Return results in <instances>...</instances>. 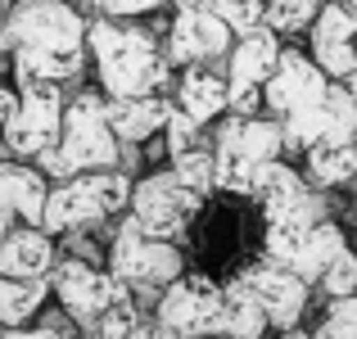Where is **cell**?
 <instances>
[{
	"label": "cell",
	"instance_id": "obj_1",
	"mask_svg": "<svg viewBox=\"0 0 357 339\" xmlns=\"http://www.w3.org/2000/svg\"><path fill=\"white\" fill-rule=\"evenodd\" d=\"M86 23L63 0H18L0 27V50H14L18 77L63 82L82 68Z\"/></svg>",
	"mask_w": 357,
	"mask_h": 339
},
{
	"label": "cell",
	"instance_id": "obj_2",
	"mask_svg": "<svg viewBox=\"0 0 357 339\" xmlns=\"http://www.w3.org/2000/svg\"><path fill=\"white\" fill-rule=\"evenodd\" d=\"M86 41L96 50L100 82L114 96H154L167 82V59L158 54L154 36L140 27H122L118 18H100L86 27Z\"/></svg>",
	"mask_w": 357,
	"mask_h": 339
},
{
	"label": "cell",
	"instance_id": "obj_3",
	"mask_svg": "<svg viewBox=\"0 0 357 339\" xmlns=\"http://www.w3.org/2000/svg\"><path fill=\"white\" fill-rule=\"evenodd\" d=\"M131 199V186L122 172H91L77 176V181H63L59 190H50L45 199V231H77V226H91L109 213H118L122 204Z\"/></svg>",
	"mask_w": 357,
	"mask_h": 339
},
{
	"label": "cell",
	"instance_id": "obj_4",
	"mask_svg": "<svg viewBox=\"0 0 357 339\" xmlns=\"http://www.w3.org/2000/svg\"><path fill=\"white\" fill-rule=\"evenodd\" d=\"M59 154H63L68 176L118 163V136H114V127H109V118H105V100L100 96H77L68 105L63 131H59Z\"/></svg>",
	"mask_w": 357,
	"mask_h": 339
},
{
	"label": "cell",
	"instance_id": "obj_5",
	"mask_svg": "<svg viewBox=\"0 0 357 339\" xmlns=\"http://www.w3.org/2000/svg\"><path fill=\"white\" fill-rule=\"evenodd\" d=\"M109 271H114L118 280H127V289H154V285H163V280H176L181 253L167 240L145 235L136 218H127L118 226L114 249H109Z\"/></svg>",
	"mask_w": 357,
	"mask_h": 339
},
{
	"label": "cell",
	"instance_id": "obj_6",
	"mask_svg": "<svg viewBox=\"0 0 357 339\" xmlns=\"http://www.w3.org/2000/svg\"><path fill=\"white\" fill-rule=\"evenodd\" d=\"M199 199L176 172H154L131 190V218L140 222V231L154 240H172L185 231V222L199 213Z\"/></svg>",
	"mask_w": 357,
	"mask_h": 339
},
{
	"label": "cell",
	"instance_id": "obj_7",
	"mask_svg": "<svg viewBox=\"0 0 357 339\" xmlns=\"http://www.w3.org/2000/svg\"><path fill=\"white\" fill-rule=\"evenodd\" d=\"M18 91H23V105L5 122V145L27 158V154H41V149L59 145L63 105H59V86L45 77H18Z\"/></svg>",
	"mask_w": 357,
	"mask_h": 339
},
{
	"label": "cell",
	"instance_id": "obj_8",
	"mask_svg": "<svg viewBox=\"0 0 357 339\" xmlns=\"http://www.w3.org/2000/svg\"><path fill=\"white\" fill-rule=\"evenodd\" d=\"M218 317H222V289L208 276L176 280L163 294V303H158V322L172 335H185V339L218 331Z\"/></svg>",
	"mask_w": 357,
	"mask_h": 339
},
{
	"label": "cell",
	"instance_id": "obj_9",
	"mask_svg": "<svg viewBox=\"0 0 357 339\" xmlns=\"http://www.w3.org/2000/svg\"><path fill=\"white\" fill-rule=\"evenodd\" d=\"M357 14L344 0H326L321 14L312 18V59L321 63L326 77H349L357 68Z\"/></svg>",
	"mask_w": 357,
	"mask_h": 339
},
{
	"label": "cell",
	"instance_id": "obj_10",
	"mask_svg": "<svg viewBox=\"0 0 357 339\" xmlns=\"http://www.w3.org/2000/svg\"><path fill=\"white\" fill-rule=\"evenodd\" d=\"M326 91H331V77L321 73V63L317 59H303L298 50H280V63L276 73L267 77V86H262V100H267L271 113H294L303 105H312V100H321Z\"/></svg>",
	"mask_w": 357,
	"mask_h": 339
},
{
	"label": "cell",
	"instance_id": "obj_11",
	"mask_svg": "<svg viewBox=\"0 0 357 339\" xmlns=\"http://www.w3.org/2000/svg\"><path fill=\"white\" fill-rule=\"evenodd\" d=\"M231 50V27L213 14L208 5H190L176 14V23L167 27V54L176 63H199V59H218Z\"/></svg>",
	"mask_w": 357,
	"mask_h": 339
},
{
	"label": "cell",
	"instance_id": "obj_12",
	"mask_svg": "<svg viewBox=\"0 0 357 339\" xmlns=\"http://www.w3.org/2000/svg\"><path fill=\"white\" fill-rule=\"evenodd\" d=\"M54 289H59L63 308L77 317H96L105 312L109 303H118V299H127V280H118L114 271H91L86 262H63L59 271H54Z\"/></svg>",
	"mask_w": 357,
	"mask_h": 339
},
{
	"label": "cell",
	"instance_id": "obj_13",
	"mask_svg": "<svg viewBox=\"0 0 357 339\" xmlns=\"http://www.w3.org/2000/svg\"><path fill=\"white\" fill-rule=\"evenodd\" d=\"M244 280H249V289L258 294V303H262V312H267V322H276V326H294V317L303 312V303H307V280L303 276H294L289 267H280V262H267V267H253V271H244Z\"/></svg>",
	"mask_w": 357,
	"mask_h": 339
},
{
	"label": "cell",
	"instance_id": "obj_14",
	"mask_svg": "<svg viewBox=\"0 0 357 339\" xmlns=\"http://www.w3.org/2000/svg\"><path fill=\"white\" fill-rule=\"evenodd\" d=\"M45 199H50V190H45L41 172H32V167H14V163H0V222L23 218L27 226H41Z\"/></svg>",
	"mask_w": 357,
	"mask_h": 339
},
{
	"label": "cell",
	"instance_id": "obj_15",
	"mask_svg": "<svg viewBox=\"0 0 357 339\" xmlns=\"http://www.w3.org/2000/svg\"><path fill=\"white\" fill-rule=\"evenodd\" d=\"M167 113H172V105H167L163 96H114L105 105V118H109V127H114L118 140L154 136L158 127H167Z\"/></svg>",
	"mask_w": 357,
	"mask_h": 339
},
{
	"label": "cell",
	"instance_id": "obj_16",
	"mask_svg": "<svg viewBox=\"0 0 357 339\" xmlns=\"http://www.w3.org/2000/svg\"><path fill=\"white\" fill-rule=\"evenodd\" d=\"M54 262V244L45 231L23 226V231L5 235V253H0V271L5 276H45Z\"/></svg>",
	"mask_w": 357,
	"mask_h": 339
},
{
	"label": "cell",
	"instance_id": "obj_17",
	"mask_svg": "<svg viewBox=\"0 0 357 339\" xmlns=\"http://www.w3.org/2000/svg\"><path fill=\"white\" fill-rule=\"evenodd\" d=\"M176 100H181V109L190 113L195 122H208V118H218L222 109H231V82L218 77V73H208V68H185L181 86H176Z\"/></svg>",
	"mask_w": 357,
	"mask_h": 339
},
{
	"label": "cell",
	"instance_id": "obj_18",
	"mask_svg": "<svg viewBox=\"0 0 357 339\" xmlns=\"http://www.w3.org/2000/svg\"><path fill=\"white\" fill-rule=\"evenodd\" d=\"M303 195H307L303 176H298L294 167L276 163V158H271V163H262V167H258V176H253V199L262 204V218H276V213L294 209Z\"/></svg>",
	"mask_w": 357,
	"mask_h": 339
},
{
	"label": "cell",
	"instance_id": "obj_19",
	"mask_svg": "<svg viewBox=\"0 0 357 339\" xmlns=\"http://www.w3.org/2000/svg\"><path fill=\"white\" fill-rule=\"evenodd\" d=\"M267 326V312H262L258 294L249 289V280H231L222 289V317H218V331H227L231 339H258V331Z\"/></svg>",
	"mask_w": 357,
	"mask_h": 339
},
{
	"label": "cell",
	"instance_id": "obj_20",
	"mask_svg": "<svg viewBox=\"0 0 357 339\" xmlns=\"http://www.w3.org/2000/svg\"><path fill=\"white\" fill-rule=\"evenodd\" d=\"M349 249V240H344V231L335 222H317L312 231H307V240H303V249L289 258V271L294 276H303V280H321L326 276V267H331L340 253Z\"/></svg>",
	"mask_w": 357,
	"mask_h": 339
},
{
	"label": "cell",
	"instance_id": "obj_21",
	"mask_svg": "<svg viewBox=\"0 0 357 339\" xmlns=\"http://www.w3.org/2000/svg\"><path fill=\"white\" fill-rule=\"evenodd\" d=\"M307 167H312L317 186H344L357 176V140H321L307 149Z\"/></svg>",
	"mask_w": 357,
	"mask_h": 339
},
{
	"label": "cell",
	"instance_id": "obj_22",
	"mask_svg": "<svg viewBox=\"0 0 357 339\" xmlns=\"http://www.w3.org/2000/svg\"><path fill=\"white\" fill-rule=\"evenodd\" d=\"M45 289H50L45 276H9V280H0V322L5 326L27 322V317L41 308Z\"/></svg>",
	"mask_w": 357,
	"mask_h": 339
},
{
	"label": "cell",
	"instance_id": "obj_23",
	"mask_svg": "<svg viewBox=\"0 0 357 339\" xmlns=\"http://www.w3.org/2000/svg\"><path fill=\"white\" fill-rule=\"evenodd\" d=\"M172 163H176L172 172L181 176V181L190 186L195 195H208L213 186H218V154H208V149L195 145V149H185V154H176Z\"/></svg>",
	"mask_w": 357,
	"mask_h": 339
},
{
	"label": "cell",
	"instance_id": "obj_24",
	"mask_svg": "<svg viewBox=\"0 0 357 339\" xmlns=\"http://www.w3.org/2000/svg\"><path fill=\"white\" fill-rule=\"evenodd\" d=\"M204 5H208L213 14H218L231 32H240V36L258 32L262 18H267V0H204Z\"/></svg>",
	"mask_w": 357,
	"mask_h": 339
},
{
	"label": "cell",
	"instance_id": "obj_25",
	"mask_svg": "<svg viewBox=\"0 0 357 339\" xmlns=\"http://www.w3.org/2000/svg\"><path fill=\"white\" fill-rule=\"evenodd\" d=\"M321 5L326 0H267V18L262 23L271 32H298V27H307L321 14Z\"/></svg>",
	"mask_w": 357,
	"mask_h": 339
},
{
	"label": "cell",
	"instance_id": "obj_26",
	"mask_svg": "<svg viewBox=\"0 0 357 339\" xmlns=\"http://www.w3.org/2000/svg\"><path fill=\"white\" fill-rule=\"evenodd\" d=\"M321 285H326V294H331V299L353 294V289H357V253H353V249H344L340 258H335L331 267H326Z\"/></svg>",
	"mask_w": 357,
	"mask_h": 339
},
{
	"label": "cell",
	"instance_id": "obj_27",
	"mask_svg": "<svg viewBox=\"0 0 357 339\" xmlns=\"http://www.w3.org/2000/svg\"><path fill=\"white\" fill-rule=\"evenodd\" d=\"M136 331H140V312L131 303V294L105 308V339H136Z\"/></svg>",
	"mask_w": 357,
	"mask_h": 339
},
{
	"label": "cell",
	"instance_id": "obj_28",
	"mask_svg": "<svg viewBox=\"0 0 357 339\" xmlns=\"http://www.w3.org/2000/svg\"><path fill=\"white\" fill-rule=\"evenodd\" d=\"M199 127H204V122H195L185 109H172V113H167V149H172V158L199 145Z\"/></svg>",
	"mask_w": 357,
	"mask_h": 339
},
{
	"label": "cell",
	"instance_id": "obj_29",
	"mask_svg": "<svg viewBox=\"0 0 357 339\" xmlns=\"http://www.w3.org/2000/svg\"><path fill=\"white\" fill-rule=\"evenodd\" d=\"M326 331H331V339H357V294L335 299L331 317H326Z\"/></svg>",
	"mask_w": 357,
	"mask_h": 339
},
{
	"label": "cell",
	"instance_id": "obj_30",
	"mask_svg": "<svg viewBox=\"0 0 357 339\" xmlns=\"http://www.w3.org/2000/svg\"><path fill=\"white\" fill-rule=\"evenodd\" d=\"M109 18H131V14H149V9L167 5V0H96Z\"/></svg>",
	"mask_w": 357,
	"mask_h": 339
},
{
	"label": "cell",
	"instance_id": "obj_31",
	"mask_svg": "<svg viewBox=\"0 0 357 339\" xmlns=\"http://www.w3.org/2000/svg\"><path fill=\"white\" fill-rule=\"evenodd\" d=\"M18 105H23V96H14L9 86H0V127H5V122L18 113Z\"/></svg>",
	"mask_w": 357,
	"mask_h": 339
},
{
	"label": "cell",
	"instance_id": "obj_32",
	"mask_svg": "<svg viewBox=\"0 0 357 339\" xmlns=\"http://www.w3.org/2000/svg\"><path fill=\"white\" fill-rule=\"evenodd\" d=\"M344 86H349V91H353V100H357V68L349 73V77H344Z\"/></svg>",
	"mask_w": 357,
	"mask_h": 339
},
{
	"label": "cell",
	"instance_id": "obj_33",
	"mask_svg": "<svg viewBox=\"0 0 357 339\" xmlns=\"http://www.w3.org/2000/svg\"><path fill=\"white\" fill-rule=\"evenodd\" d=\"M176 5H181V9H190V5H204V0H176Z\"/></svg>",
	"mask_w": 357,
	"mask_h": 339
},
{
	"label": "cell",
	"instance_id": "obj_34",
	"mask_svg": "<svg viewBox=\"0 0 357 339\" xmlns=\"http://www.w3.org/2000/svg\"><path fill=\"white\" fill-rule=\"evenodd\" d=\"M77 5H96V0H77Z\"/></svg>",
	"mask_w": 357,
	"mask_h": 339
},
{
	"label": "cell",
	"instance_id": "obj_35",
	"mask_svg": "<svg viewBox=\"0 0 357 339\" xmlns=\"http://www.w3.org/2000/svg\"><path fill=\"white\" fill-rule=\"evenodd\" d=\"M353 218H357V209H353Z\"/></svg>",
	"mask_w": 357,
	"mask_h": 339
},
{
	"label": "cell",
	"instance_id": "obj_36",
	"mask_svg": "<svg viewBox=\"0 0 357 339\" xmlns=\"http://www.w3.org/2000/svg\"><path fill=\"white\" fill-rule=\"evenodd\" d=\"M353 45H357V41H353Z\"/></svg>",
	"mask_w": 357,
	"mask_h": 339
}]
</instances>
